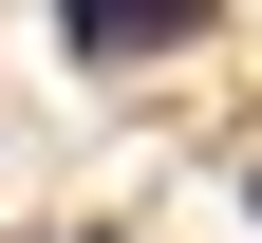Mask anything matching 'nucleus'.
Listing matches in <instances>:
<instances>
[{"mask_svg":"<svg viewBox=\"0 0 262 243\" xmlns=\"http://www.w3.org/2000/svg\"><path fill=\"white\" fill-rule=\"evenodd\" d=\"M38 19L94 56V75H150V56H206L225 38V0H38Z\"/></svg>","mask_w":262,"mask_h":243,"instance_id":"1","label":"nucleus"}]
</instances>
